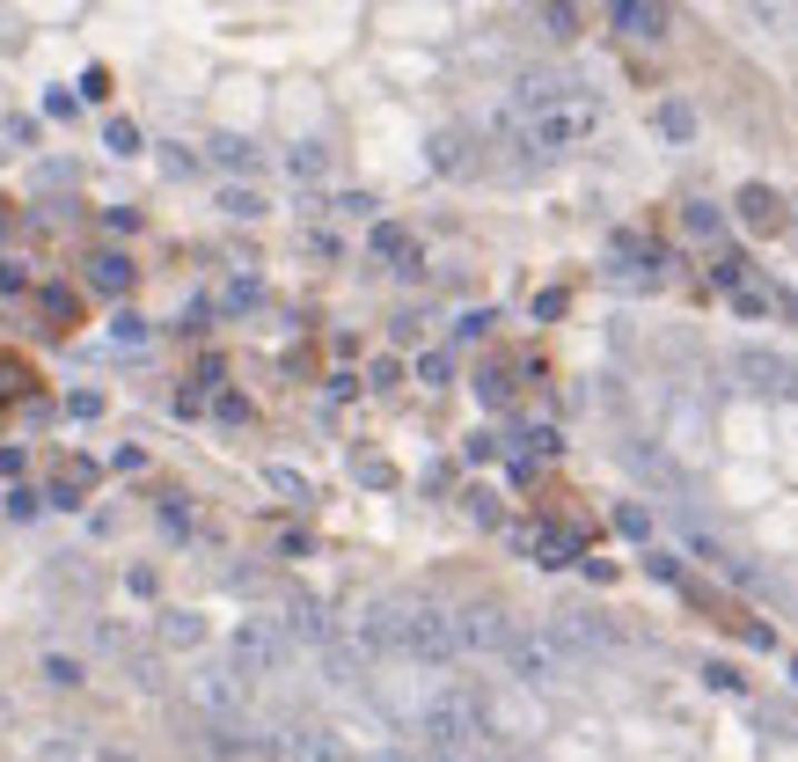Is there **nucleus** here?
I'll list each match as a JSON object with an SVG mask.
<instances>
[{
	"label": "nucleus",
	"mask_w": 798,
	"mask_h": 762,
	"mask_svg": "<svg viewBox=\"0 0 798 762\" xmlns=\"http://www.w3.org/2000/svg\"><path fill=\"white\" fill-rule=\"evenodd\" d=\"M447 374H455V367H447V353H418V382H432V389H440Z\"/></svg>",
	"instance_id": "obj_34"
},
{
	"label": "nucleus",
	"mask_w": 798,
	"mask_h": 762,
	"mask_svg": "<svg viewBox=\"0 0 798 762\" xmlns=\"http://www.w3.org/2000/svg\"><path fill=\"white\" fill-rule=\"evenodd\" d=\"M22 389H30V367L0 353V404H8V396H22Z\"/></svg>",
	"instance_id": "obj_29"
},
{
	"label": "nucleus",
	"mask_w": 798,
	"mask_h": 762,
	"mask_svg": "<svg viewBox=\"0 0 798 762\" xmlns=\"http://www.w3.org/2000/svg\"><path fill=\"white\" fill-rule=\"evenodd\" d=\"M432 169H461V132H440V140H432Z\"/></svg>",
	"instance_id": "obj_32"
},
{
	"label": "nucleus",
	"mask_w": 798,
	"mask_h": 762,
	"mask_svg": "<svg viewBox=\"0 0 798 762\" xmlns=\"http://www.w3.org/2000/svg\"><path fill=\"white\" fill-rule=\"evenodd\" d=\"M608 22L638 44H659L667 37V0H608Z\"/></svg>",
	"instance_id": "obj_7"
},
{
	"label": "nucleus",
	"mask_w": 798,
	"mask_h": 762,
	"mask_svg": "<svg viewBox=\"0 0 798 762\" xmlns=\"http://www.w3.org/2000/svg\"><path fill=\"white\" fill-rule=\"evenodd\" d=\"M37 506H44L37 492H8V514H16V521H37Z\"/></svg>",
	"instance_id": "obj_39"
},
{
	"label": "nucleus",
	"mask_w": 798,
	"mask_h": 762,
	"mask_svg": "<svg viewBox=\"0 0 798 762\" xmlns=\"http://www.w3.org/2000/svg\"><path fill=\"white\" fill-rule=\"evenodd\" d=\"M103 147H110V155H124V161H132V155H140V125H132V118H110Z\"/></svg>",
	"instance_id": "obj_23"
},
{
	"label": "nucleus",
	"mask_w": 798,
	"mask_h": 762,
	"mask_svg": "<svg viewBox=\"0 0 798 762\" xmlns=\"http://www.w3.org/2000/svg\"><path fill=\"white\" fill-rule=\"evenodd\" d=\"M652 125L667 132V140H696V110H689V103H659Z\"/></svg>",
	"instance_id": "obj_18"
},
{
	"label": "nucleus",
	"mask_w": 798,
	"mask_h": 762,
	"mask_svg": "<svg viewBox=\"0 0 798 762\" xmlns=\"http://www.w3.org/2000/svg\"><path fill=\"white\" fill-rule=\"evenodd\" d=\"M0 294H37V279H30L22 257H0Z\"/></svg>",
	"instance_id": "obj_27"
},
{
	"label": "nucleus",
	"mask_w": 798,
	"mask_h": 762,
	"mask_svg": "<svg viewBox=\"0 0 798 762\" xmlns=\"http://www.w3.org/2000/svg\"><path fill=\"white\" fill-rule=\"evenodd\" d=\"M96 762H132V755H118V748H103V755H96Z\"/></svg>",
	"instance_id": "obj_46"
},
{
	"label": "nucleus",
	"mask_w": 798,
	"mask_h": 762,
	"mask_svg": "<svg viewBox=\"0 0 798 762\" xmlns=\"http://www.w3.org/2000/svg\"><path fill=\"white\" fill-rule=\"evenodd\" d=\"M110 337H118L124 353H140L147 337H154V323H147V316H140V308H124V301H118V316H110Z\"/></svg>",
	"instance_id": "obj_15"
},
{
	"label": "nucleus",
	"mask_w": 798,
	"mask_h": 762,
	"mask_svg": "<svg viewBox=\"0 0 798 762\" xmlns=\"http://www.w3.org/2000/svg\"><path fill=\"white\" fill-rule=\"evenodd\" d=\"M367 762H432L426 748H381V755H367Z\"/></svg>",
	"instance_id": "obj_42"
},
{
	"label": "nucleus",
	"mask_w": 798,
	"mask_h": 762,
	"mask_svg": "<svg viewBox=\"0 0 798 762\" xmlns=\"http://www.w3.org/2000/svg\"><path fill=\"white\" fill-rule=\"evenodd\" d=\"M257 301H265V286H257V279H235L228 294H220V308H228V316H242V308H257Z\"/></svg>",
	"instance_id": "obj_26"
},
{
	"label": "nucleus",
	"mask_w": 798,
	"mask_h": 762,
	"mask_svg": "<svg viewBox=\"0 0 798 762\" xmlns=\"http://www.w3.org/2000/svg\"><path fill=\"white\" fill-rule=\"evenodd\" d=\"M37 316H44L52 337H73L81 330V294L73 286H37Z\"/></svg>",
	"instance_id": "obj_11"
},
{
	"label": "nucleus",
	"mask_w": 798,
	"mask_h": 762,
	"mask_svg": "<svg viewBox=\"0 0 798 762\" xmlns=\"http://www.w3.org/2000/svg\"><path fill=\"white\" fill-rule=\"evenodd\" d=\"M89 492H96V462H89V455H73L67 469H59V484H52V506H81Z\"/></svg>",
	"instance_id": "obj_13"
},
{
	"label": "nucleus",
	"mask_w": 798,
	"mask_h": 762,
	"mask_svg": "<svg viewBox=\"0 0 798 762\" xmlns=\"http://www.w3.org/2000/svg\"><path fill=\"white\" fill-rule=\"evenodd\" d=\"M732 301H740V316H769V294H755V286H740Z\"/></svg>",
	"instance_id": "obj_40"
},
{
	"label": "nucleus",
	"mask_w": 798,
	"mask_h": 762,
	"mask_svg": "<svg viewBox=\"0 0 798 762\" xmlns=\"http://www.w3.org/2000/svg\"><path fill=\"white\" fill-rule=\"evenodd\" d=\"M732 206H740V220H747V228H762V235H777V228H784V198L769 191V184H747V191L732 198Z\"/></svg>",
	"instance_id": "obj_12"
},
{
	"label": "nucleus",
	"mask_w": 798,
	"mask_h": 762,
	"mask_svg": "<svg viewBox=\"0 0 798 762\" xmlns=\"http://www.w3.org/2000/svg\"><path fill=\"white\" fill-rule=\"evenodd\" d=\"M477 396H483V404H506V374L483 367V374H477Z\"/></svg>",
	"instance_id": "obj_35"
},
{
	"label": "nucleus",
	"mask_w": 798,
	"mask_h": 762,
	"mask_svg": "<svg viewBox=\"0 0 798 762\" xmlns=\"http://www.w3.org/2000/svg\"><path fill=\"white\" fill-rule=\"evenodd\" d=\"M367 257H381V265H396V271H418V235H410L403 220H373Z\"/></svg>",
	"instance_id": "obj_8"
},
{
	"label": "nucleus",
	"mask_w": 798,
	"mask_h": 762,
	"mask_svg": "<svg viewBox=\"0 0 798 762\" xmlns=\"http://www.w3.org/2000/svg\"><path fill=\"white\" fill-rule=\"evenodd\" d=\"M740 374H755L762 389H777V382H784V359H769V353H740Z\"/></svg>",
	"instance_id": "obj_25"
},
{
	"label": "nucleus",
	"mask_w": 798,
	"mask_h": 762,
	"mask_svg": "<svg viewBox=\"0 0 798 762\" xmlns=\"http://www.w3.org/2000/svg\"><path fill=\"white\" fill-rule=\"evenodd\" d=\"M132 279H140V265H132L124 249H96V257H89V286H96V294H110V301H124Z\"/></svg>",
	"instance_id": "obj_10"
},
{
	"label": "nucleus",
	"mask_w": 798,
	"mask_h": 762,
	"mask_svg": "<svg viewBox=\"0 0 798 762\" xmlns=\"http://www.w3.org/2000/svg\"><path fill=\"white\" fill-rule=\"evenodd\" d=\"M206 410V389H177V418H198Z\"/></svg>",
	"instance_id": "obj_44"
},
{
	"label": "nucleus",
	"mask_w": 798,
	"mask_h": 762,
	"mask_svg": "<svg viewBox=\"0 0 798 762\" xmlns=\"http://www.w3.org/2000/svg\"><path fill=\"white\" fill-rule=\"evenodd\" d=\"M44 682H52V690H81L89 674H81V660H67V653H44Z\"/></svg>",
	"instance_id": "obj_21"
},
{
	"label": "nucleus",
	"mask_w": 798,
	"mask_h": 762,
	"mask_svg": "<svg viewBox=\"0 0 798 762\" xmlns=\"http://www.w3.org/2000/svg\"><path fill=\"white\" fill-rule=\"evenodd\" d=\"M8 235H16V206H8V198H0V243H8Z\"/></svg>",
	"instance_id": "obj_45"
},
{
	"label": "nucleus",
	"mask_w": 798,
	"mask_h": 762,
	"mask_svg": "<svg viewBox=\"0 0 798 762\" xmlns=\"http://www.w3.org/2000/svg\"><path fill=\"white\" fill-rule=\"evenodd\" d=\"M455 639H461V653H506L513 645V616L498 602H469V608H455Z\"/></svg>",
	"instance_id": "obj_5"
},
{
	"label": "nucleus",
	"mask_w": 798,
	"mask_h": 762,
	"mask_svg": "<svg viewBox=\"0 0 798 762\" xmlns=\"http://www.w3.org/2000/svg\"><path fill=\"white\" fill-rule=\"evenodd\" d=\"M286 748H293V755H308V762H367V755H359V748L345 741L338 726H301Z\"/></svg>",
	"instance_id": "obj_9"
},
{
	"label": "nucleus",
	"mask_w": 798,
	"mask_h": 762,
	"mask_svg": "<svg viewBox=\"0 0 798 762\" xmlns=\"http://www.w3.org/2000/svg\"><path fill=\"white\" fill-rule=\"evenodd\" d=\"M542 22H550V37H579V8L571 0H542Z\"/></svg>",
	"instance_id": "obj_24"
},
{
	"label": "nucleus",
	"mask_w": 798,
	"mask_h": 762,
	"mask_svg": "<svg viewBox=\"0 0 798 762\" xmlns=\"http://www.w3.org/2000/svg\"><path fill=\"white\" fill-rule=\"evenodd\" d=\"M359 645L367 653H396V660H418V667H447L461 653L455 639V616L432 602H381L359 616Z\"/></svg>",
	"instance_id": "obj_1"
},
{
	"label": "nucleus",
	"mask_w": 798,
	"mask_h": 762,
	"mask_svg": "<svg viewBox=\"0 0 798 762\" xmlns=\"http://www.w3.org/2000/svg\"><path fill=\"white\" fill-rule=\"evenodd\" d=\"M461 506H469V514H477L483 528H498V498L483 492V484H469V492H461Z\"/></svg>",
	"instance_id": "obj_30"
},
{
	"label": "nucleus",
	"mask_w": 798,
	"mask_h": 762,
	"mask_svg": "<svg viewBox=\"0 0 798 762\" xmlns=\"http://www.w3.org/2000/svg\"><path fill=\"white\" fill-rule=\"evenodd\" d=\"M161 528H169V535H191V506H177V498H169V506H161Z\"/></svg>",
	"instance_id": "obj_37"
},
{
	"label": "nucleus",
	"mask_w": 798,
	"mask_h": 762,
	"mask_svg": "<svg viewBox=\"0 0 798 762\" xmlns=\"http://www.w3.org/2000/svg\"><path fill=\"white\" fill-rule=\"evenodd\" d=\"M220 214H228V220H265L271 206H265V191H249V184H228V191H220Z\"/></svg>",
	"instance_id": "obj_16"
},
{
	"label": "nucleus",
	"mask_w": 798,
	"mask_h": 762,
	"mask_svg": "<svg viewBox=\"0 0 798 762\" xmlns=\"http://www.w3.org/2000/svg\"><path fill=\"white\" fill-rule=\"evenodd\" d=\"M213 161H220V169H257V147H249L242 132H220V140H213Z\"/></svg>",
	"instance_id": "obj_19"
},
{
	"label": "nucleus",
	"mask_w": 798,
	"mask_h": 762,
	"mask_svg": "<svg viewBox=\"0 0 798 762\" xmlns=\"http://www.w3.org/2000/svg\"><path fill=\"white\" fill-rule=\"evenodd\" d=\"M228 660H235L242 682H265V674L286 667V631H279V623H265V616H249L242 631L228 639Z\"/></svg>",
	"instance_id": "obj_3"
},
{
	"label": "nucleus",
	"mask_w": 798,
	"mask_h": 762,
	"mask_svg": "<svg viewBox=\"0 0 798 762\" xmlns=\"http://www.w3.org/2000/svg\"><path fill=\"white\" fill-rule=\"evenodd\" d=\"M213 418H220V426H249V396H213Z\"/></svg>",
	"instance_id": "obj_31"
},
{
	"label": "nucleus",
	"mask_w": 798,
	"mask_h": 762,
	"mask_svg": "<svg viewBox=\"0 0 798 762\" xmlns=\"http://www.w3.org/2000/svg\"><path fill=\"white\" fill-rule=\"evenodd\" d=\"M286 169H293V177L308 184V177H322V169H330V155H322L316 140H301V147H293V155H286Z\"/></svg>",
	"instance_id": "obj_22"
},
{
	"label": "nucleus",
	"mask_w": 798,
	"mask_h": 762,
	"mask_svg": "<svg viewBox=\"0 0 798 762\" xmlns=\"http://www.w3.org/2000/svg\"><path fill=\"white\" fill-rule=\"evenodd\" d=\"M498 660H506V674H513L520 690H542V682H557V674H565L550 631H513V645H506Z\"/></svg>",
	"instance_id": "obj_4"
},
{
	"label": "nucleus",
	"mask_w": 798,
	"mask_h": 762,
	"mask_svg": "<svg viewBox=\"0 0 798 762\" xmlns=\"http://www.w3.org/2000/svg\"><path fill=\"white\" fill-rule=\"evenodd\" d=\"M67 410H73V418H103V396H96V389H73Z\"/></svg>",
	"instance_id": "obj_36"
},
{
	"label": "nucleus",
	"mask_w": 798,
	"mask_h": 762,
	"mask_svg": "<svg viewBox=\"0 0 798 762\" xmlns=\"http://www.w3.org/2000/svg\"><path fill=\"white\" fill-rule=\"evenodd\" d=\"M183 690H191V704L206 711V719H235V711H242V674H235V660L228 667H213V660H206V667H191L183 674Z\"/></svg>",
	"instance_id": "obj_6"
},
{
	"label": "nucleus",
	"mask_w": 798,
	"mask_h": 762,
	"mask_svg": "<svg viewBox=\"0 0 798 762\" xmlns=\"http://www.w3.org/2000/svg\"><path fill=\"white\" fill-rule=\"evenodd\" d=\"M286 639H308V645H322V639H330V623H322V608L293 594V602H286Z\"/></svg>",
	"instance_id": "obj_14"
},
{
	"label": "nucleus",
	"mask_w": 798,
	"mask_h": 762,
	"mask_svg": "<svg viewBox=\"0 0 798 762\" xmlns=\"http://www.w3.org/2000/svg\"><path fill=\"white\" fill-rule=\"evenodd\" d=\"M755 8H762V22H777V30L798 22V0H755Z\"/></svg>",
	"instance_id": "obj_33"
},
{
	"label": "nucleus",
	"mask_w": 798,
	"mask_h": 762,
	"mask_svg": "<svg viewBox=\"0 0 798 762\" xmlns=\"http://www.w3.org/2000/svg\"><path fill=\"white\" fill-rule=\"evenodd\" d=\"M681 228H689V235H718V228H726V214H718V206H704V198H696L689 214H681Z\"/></svg>",
	"instance_id": "obj_28"
},
{
	"label": "nucleus",
	"mask_w": 798,
	"mask_h": 762,
	"mask_svg": "<svg viewBox=\"0 0 798 762\" xmlns=\"http://www.w3.org/2000/svg\"><path fill=\"white\" fill-rule=\"evenodd\" d=\"M161 639H169V645H198V639H206V616H191V608H169V616H161Z\"/></svg>",
	"instance_id": "obj_17"
},
{
	"label": "nucleus",
	"mask_w": 798,
	"mask_h": 762,
	"mask_svg": "<svg viewBox=\"0 0 798 762\" xmlns=\"http://www.w3.org/2000/svg\"><path fill=\"white\" fill-rule=\"evenodd\" d=\"M265 477H271V492H286V498H308V484L293 477V469H265Z\"/></svg>",
	"instance_id": "obj_38"
},
{
	"label": "nucleus",
	"mask_w": 798,
	"mask_h": 762,
	"mask_svg": "<svg viewBox=\"0 0 798 762\" xmlns=\"http://www.w3.org/2000/svg\"><path fill=\"white\" fill-rule=\"evenodd\" d=\"M593 132H601V103H593V96H565V103L535 110L520 140H528L535 155H571V147H586Z\"/></svg>",
	"instance_id": "obj_2"
},
{
	"label": "nucleus",
	"mask_w": 798,
	"mask_h": 762,
	"mask_svg": "<svg viewBox=\"0 0 798 762\" xmlns=\"http://www.w3.org/2000/svg\"><path fill=\"white\" fill-rule=\"evenodd\" d=\"M645 572H652V580H681V565L667 557V550H652V557H645Z\"/></svg>",
	"instance_id": "obj_41"
},
{
	"label": "nucleus",
	"mask_w": 798,
	"mask_h": 762,
	"mask_svg": "<svg viewBox=\"0 0 798 762\" xmlns=\"http://www.w3.org/2000/svg\"><path fill=\"white\" fill-rule=\"evenodd\" d=\"M710 279L726 286V294H740V286H747V257H740V249H718V257H710Z\"/></svg>",
	"instance_id": "obj_20"
},
{
	"label": "nucleus",
	"mask_w": 798,
	"mask_h": 762,
	"mask_svg": "<svg viewBox=\"0 0 798 762\" xmlns=\"http://www.w3.org/2000/svg\"><path fill=\"white\" fill-rule=\"evenodd\" d=\"M22 469H30V455H22V447H0V477H22Z\"/></svg>",
	"instance_id": "obj_43"
}]
</instances>
